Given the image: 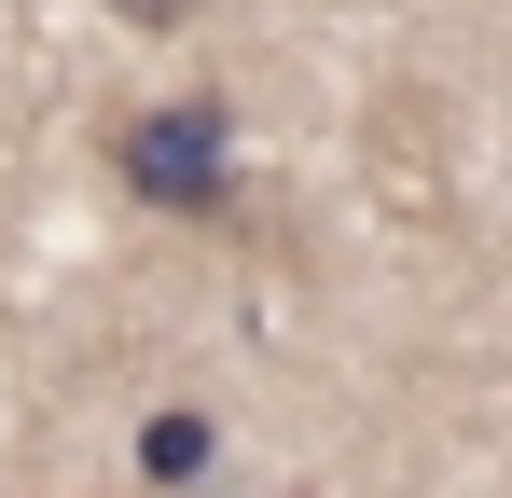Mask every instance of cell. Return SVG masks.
I'll return each mask as SVG.
<instances>
[{
  "mask_svg": "<svg viewBox=\"0 0 512 498\" xmlns=\"http://www.w3.org/2000/svg\"><path fill=\"white\" fill-rule=\"evenodd\" d=\"M208 457H222V429H208L194 402L139 415V471H153V485H208Z\"/></svg>",
  "mask_w": 512,
  "mask_h": 498,
  "instance_id": "obj_2",
  "label": "cell"
},
{
  "mask_svg": "<svg viewBox=\"0 0 512 498\" xmlns=\"http://www.w3.org/2000/svg\"><path fill=\"white\" fill-rule=\"evenodd\" d=\"M111 14H125V28H194L208 0H111Z\"/></svg>",
  "mask_w": 512,
  "mask_h": 498,
  "instance_id": "obj_3",
  "label": "cell"
},
{
  "mask_svg": "<svg viewBox=\"0 0 512 498\" xmlns=\"http://www.w3.org/2000/svg\"><path fill=\"white\" fill-rule=\"evenodd\" d=\"M111 180L139 194V208H167V222H208V208H236V111L194 83V97H153V111H125V139H111Z\"/></svg>",
  "mask_w": 512,
  "mask_h": 498,
  "instance_id": "obj_1",
  "label": "cell"
}]
</instances>
